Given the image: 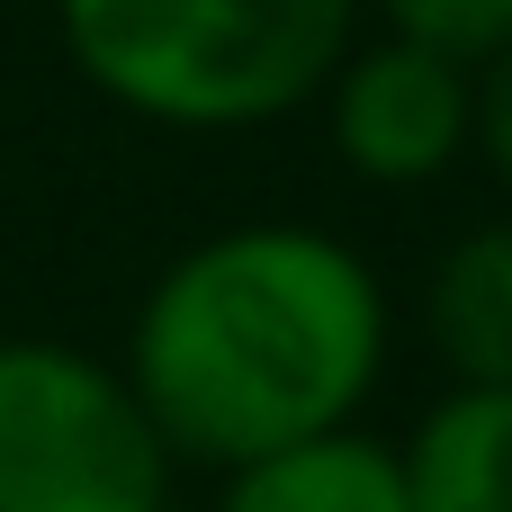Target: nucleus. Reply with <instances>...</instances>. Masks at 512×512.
<instances>
[{
    "label": "nucleus",
    "instance_id": "obj_1",
    "mask_svg": "<svg viewBox=\"0 0 512 512\" xmlns=\"http://www.w3.org/2000/svg\"><path fill=\"white\" fill-rule=\"evenodd\" d=\"M396 360V288L315 216H243L180 243L117 342L135 405L180 468H243L261 450L369 423Z\"/></svg>",
    "mask_w": 512,
    "mask_h": 512
},
{
    "label": "nucleus",
    "instance_id": "obj_2",
    "mask_svg": "<svg viewBox=\"0 0 512 512\" xmlns=\"http://www.w3.org/2000/svg\"><path fill=\"white\" fill-rule=\"evenodd\" d=\"M63 63L135 126L252 135L333 81L360 0H45Z\"/></svg>",
    "mask_w": 512,
    "mask_h": 512
},
{
    "label": "nucleus",
    "instance_id": "obj_3",
    "mask_svg": "<svg viewBox=\"0 0 512 512\" xmlns=\"http://www.w3.org/2000/svg\"><path fill=\"white\" fill-rule=\"evenodd\" d=\"M180 459L126 369L63 333H0V512H171Z\"/></svg>",
    "mask_w": 512,
    "mask_h": 512
},
{
    "label": "nucleus",
    "instance_id": "obj_4",
    "mask_svg": "<svg viewBox=\"0 0 512 512\" xmlns=\"http://www.w3.org/2000/svg\"><path fill=\"white\" fill-rule=\"evenodd\" d=\"M324 144L360 189H432L468 162V126H477V81L459 54H432L414 36L360 27L333 63V81L315 90Z\"/></svg>",
    "mask_w": 512,
    "mask_h": 512
},
{
    "label": "nucleus",
    "instance_id": "obj_5",
    "mask_svg": "<svg viewBox=\"0 0 512 512\" xmlns=\"http://www.w3.org/2000/svg\"><path fill=\"white\" fill-rule=\"evenodd\" d=\"M414 342L441 387H512V216L459 225L414 279Z\"/></svg>",
    "mask_w": 512,
    "mask_h": 512
},
{
    "label": "nucleus",
    "instance_id": "obj_6",
    "mask_svg": "<svg viewBox=\"0 0 512 512\" xmlns=\"http://www.w3.org/2000/svg\"><path fill=\"white\" fill-rule=\"evenodd\" d=\"M207 512H414V504H405L396 432L342 423V432H315V441H288V450L225 468Z\"/></svg>",
    "mask_w": 512,
    "mask_h": 512
},
{
    "label": "nucleus",
    "instance_id": "obj_7",
    "mask_svg": "<svg viewBox=\"0 0 512 512\" xmlns=\"http://www.w3.org/2000/svg\"><path fill=\"white\" fill-rule=\"evenodd\" d=\"M396 459L414 512H512V387H441Z\"/></svg>",
    "mask_w": 512,
    "mask_h": 512
},
{
    "label": "nucleus",
    "instance_id": "obj_8",
    "mask_svg": "<svg viewBox=\"0 0 512 512\" xmlns=\"http://www.w3.org/2000/svg\"><path fill=\"white\" fill-rule=\"evenodd\" d=\"M360 27H387V36H414L432 54L486 63L512 36V0H360Z\"/></svg>",
    "mask_w": 512,
    "mask_h": 512
},
{
    "label": "nucleus",
    "instance_id": "obj_9",
    "mask_svg": "<svg viewBox=\"0 0 512 512\" xmlns=\"http://www.w3.org/2000/svg\"><path fill=\"white\" fill-rule=\"evenodd\" d=\"M468 81H477V126H468V162H486V180L512 198V36L486 54V63H468Z\"/></svg>",
    "mask_w": 512,
    "mask_h": 512
}]
</instances>
